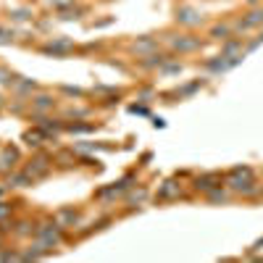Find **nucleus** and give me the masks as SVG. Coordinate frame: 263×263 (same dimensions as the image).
<instances>
[{
  "mask_svg": "<svg viewBox=\"0 0 263 263\" xmlns=\"http://www.w3.org/2000/svg\"><path fill=\"white\" fill-rule=\"evenodd\" d=\"M11 90H13L18 98H27V100H29L32 92L37 90V82H34V79H24V77H16L13 84H11Z\"/></svg>",
  "mask_w": 263,
  "mask_h": 263,
  "instance_id": "9",
  "label": "nucleus"
},
{
  "mask_svg": "<svg viewBox=\"0 0 263 263\" xmlns=\"http://www.w3.org/2000/svg\"><path fill=\"white\" fill-rule=\"evenodd\" d=\"M71 3H74V0H50V6L58 8V11H61V8H69Z\"/></svg>",
  "mask_w": 263,
  "mask_h": 263,
  "instance_id": "24",
  "label": "nucleus"
},
{
  "mask_svg": "<svg viewBox=\"0 0 263 263\" xmlns=\"http://www.w3.org/2000/svg\"><path fill=\"white\" fill-rule=\"evenodd\" d=\"M221 184V174H203V177H197L195 182H192V190L195 192H211L213 187H218Z\"/></svg>",
  "mask_w": 263,
  "mask_h": 263,
  "instance_id": "7",
  "label": "nucleus"
},
{
  "mask_svg": "<svg viewBox=\"0 0 263 263\" xmlns=\"http://www.w3.org/2000/svg\"><path fill=\"white\" fill-rule=\"evenodd\" d=\"M227 187L234 195H242V197H255L260 195V184L255 182V171L250 166H234L227 174Z\"/></svg>",
  "mask_w": 263,
  "mask_h": 263,
  "instance_id": "1",
  "label": "nucleus"
},
{
  "mask_svg": "<svg viewBox=\"0 0 263 263\" xmlns=\"http://www.w3.org/2000/svg\"><path fill=\"white\" fill-rule=\"evenodd\" d=\"M182 197V184L177 179H168L158 187V200H179Z\"/></svg>",
  "mask_w": 263,
  "mask_h": 263,
  "instance_id": "8",
  "label": "nucleus"
},
{
  "mask_svg": "<svg viewBox=\"0 0 263 263\" xmlns=\"http://www.w3.org/2000/svg\"><path fill=\"white\" fill-rule=\"evenodd\" d=\"M205 197H208V203H227L229 200V187L227 184H218L211 192H205Z\"/></svg>",
  "mask_w": 263,
  "mask_h": 263,
  "instance_id": "15",
  "label": "nucleus"
},
{
  "mask_svg": "<svg viewBox=\"0 0 263 263\" xmlns=\"http://www.w3.org/2000/svg\"><path fill=\"white\" fill-rule=\"evenodd\" d=\"M63 95H74V98H84V90H79V87H61Z\"/></svg>",
  "mask_w": 263,
  "mask_h": 263,
  "instance_id": "22",
  "label": "nucleus"
},
{
  "mask_svg": "<svg viewBox=\"0 0 263 263\" xmlns=\"http://www.w3.org/2000/svg\"><path fill=\"white\" fill-rule=\"evenodd\" d=\"M6 105V100H3V95H0V108H3Z\"/></svg>",
  "mask_w": 263,
  "mask_h": 263,
  "instance_id": "29",
  "label": "nucleus"
},
{
  "mask_svg": "<svg viewBox=\"0 0 263 263\" xmlns=\"http://www.w3.org/2000/svg\"><path fill=\"white\" fill-rule=\"evenodd\" d=\"M34 184V177L24 168V171H13V174H8V182H6V187H13V190H21V187H32Z\"/></svg>",
  "mask_w": 263,
  "mask_h": 263,
  "instance_id": "11",
  "label": "nucleus"
},
{
  "mask_svg": "<svg viewBox=\"0 0 263 263\" xmlns=\"http://www.w3.org/2000/svg\"><path fill=\"white\" fill-rule=\"evenodd\" d=\"M42 140H48V132H45V129H42V132H27V135H24V142H27L29 147H40Z\"/></svg>",
  "mask_w": 263,
  "mask_h": 263,
  "instance_id": "16",
  "label": "nucleus"
},
{
  "mask_svg": "<svg viewBox=\"0 0 263 263\" xmlns=\"http://www.w3.org/2000/svg\"><path fill=\"white\" fill-rule=\"evenodd\" d=\"M200 87H203V82H200V79H197V82H192V84H187V87H182V90H179V95H192L195 90H200Z\"/></svg>",
  "mask_w": 263,
  "mask_h": 263,
  "instance_id": "21",
  "label": "nucleus"
},
{
  "mask_svg": "<svg viewBox=\"0 0 263 263\" xmlns=\"http://www.w3.org/2000/svg\"><path fill=\"white\" fill-rule=\"evenodd\" d=\"M166 42L174 53H197L203 48V40L192 34H166Z\"/></svg>",
  "mask_w": 263,
  "mask_h": 263,
  "instance_id": "2",
  "label": "nucleus"
},
{
  "mask_svg": "<svg viewBox=\"0 0 263 263\" xmlns=\"http://www.w3.org/2000/svg\"><path fill=\"white\" fill-rule=\"evenodd\" d=\"M29 227H34V224H29V221H21V224H18V229H16V234H29V232H34V229H29Z\"/></svg>",
  "mask_w": 263,
  "mask_h": 263,
  "instance_id": "26",
  "label": "nucleus"
},
{
  "mask_svg": "<svg viewBox=\"0 0 263 263\" xmlns=\"http://www.w3.org/2000/svg\"><path fill=\"white\" fill-rule=\"evenodd\" d=\"M260 195H263V184H260Z\"/></svg>",
  "mask_w": 263,
  "mask_h": 263,
  "instance_id": "30",
  "label": "nucleus"
},
{
  "mask_svg": "<svg viewBox=\"0 0 263 263\" xmlns=\"http://www.w3.org/2000/svg\"><path fill=\"white\" fill-rule=\"evenodd\" d=\"M53 218H55V224H58L61 229H69V227H74V224L79 221V211H77V208H61Z\"/></svg>",
  "mask_w": 263,
  "mask_h": 263,
  "instance_id": "12",
  "label": "nucleus"
},
{
  "mask_svg": "<svg viewBox=\"0 0 263 263\" xmlns=\"http://www.w3.org/2000/svg\"><path fill=\"white\" fill-rule=\"evenodd\" d=\"M11 40H13V32H11V29H6V27H0V42L6 45V42H11Z\"/></svg>",
  "mask_w": 263,
  "mask_h": 263,
  "instance_id": "23",
  "label": "nucleus"
},
{
  "mask_svg": "<svg viewBox=\"0 0 263 263\" xmlns=\"http://www.w3.org/2000/svg\"><path fill=\"white\" fill-rule=\"evenodd\" d=\"M177 24L182 27H200L203 24V13L192 8V6H179L177 8Z\"/></svg>",
  "mask_w": 263,
  "mask_h": 263,
  "instance_id": "4",
  "label": "nucleus"
},
{
  "mask_svg": "<svg viewBox=\"0 0 263 263\" xmlns=\"http://www.w3.org/2000/svg\"><path fill=\"white\" fill-rule=\"evenodd\" d=\"M13 18H29V11H13Z\"/></svg>",
  "mask_w": 263,
  "mask_h": 263,
  "instance_id": "27",
  "label": "nucleus"
},
{
  "mask_svg": "<svg viewBox=\"0 0 263 263\" xmlns=\"http://www.w3.org/2000/svg\"><path fill=\"white\" fill-rule=\"evenodd\" d=\"M145 200H147V190H145V187L132 190V192H129V197H126V203H129V205H135V203H137V205H142Z\"/></svg>",
  "mask_w": 263,
  "mask_h": 263,
  "instance_id": "17",
  "label": "nucleus"
},
{
  "mask_svg": "<svg viewBox=\"0 0 263 263\" xmlns=\"http://www.w3.org/2000/svg\"><path fill=\"white\" fill-rule=\"evenodd\" d=\"M13 79H16V77L6 69V66H0V84H8V87H11V84H13Z\"/></svg>",
  "mask_w": 263,
  "mask_h": 263,
  "instance_id": "20",
  "label": "nucleus"
},
{
  "mask_svg": "<svg viewBox=\"0 0 263 263\" xmlns=\"http://www.w3.org/2000/svg\"><path fill=\"white\" fill-rule=\"evenodd\" d=\"M66 132H71V135H84V132H95L92 124H66Z\"/></svg>",
  "mask_w": 263,
  "mask_h": 263,
  "instance_id": "18",
  "label": "nucleus"
},
{
  "mask_svg": "<svg viewBox=\"0 0 263 263\" xmlns=\"http://www.w3.org/2000/svg\"><path fill=\"white\" fill-rule=\"evenodd\" d=\"M79 16H82V8H77V11L74 8H61V18L63 21H71V18H79Z\"/></svg>",
  "mask_w": 263,
  "mask_h": 263,
  "instance_id": "19",
  "label": "nucleus"
},
{
  "mask_svg": "<svg viewBox=\"0 0 263 263\" xmlns=\"http://www.w3.org/2000/svg\"><path fill=\"white\" fill-rule=\"evenodd\" d=\"M255 27H263V8H250L242 18L234 24V34H245Z\"/></svg>",
  "mask_w": 263,
  "mask_h": 263,
  "instance_id": "3",
  "label": "nucleus"
},
{
  "mask_svg": "<svg viewBox=\"0 0 263 263\" xmlns=\"http://www.w3.org/2000/svg\"><path fill=\"white\" fill-rule=\"evenodd\" d=\"M156 50H158V40L156 37H142L137 42H132V53H137V58L150 55V53H156Z\"/></svg>",
  "mask_w": 263,
  "mask_h": 263,
  "instance_id": "10",
  "label": "nucleus"
},
{
  "mask_svg": "<svg viewBox=\"0 0 263 263\" xmlns=\"http://www.w3.org/2000/svg\"><path fill=\"white\" fill-rule=\"evenodd\" d=\"M50 168H53V158H48V156H34L32 163L27 166V171L32 174L34 179H37V177H48Z\"/></svg>",
  "mask_w": 263,
  "mask_h": 263,
  "instance_id": "5",
  "label": "nucleus"
},
{
  "mask_svg": "<svg viewBox=\"0 0 263 263\" xmlns=\"http://www.w3.org/2000/svg\"><path fill=\"white\" fill-rule=\"evenodd\" d=\"M29 105H32V111H37V114H48V111L55 108V98L48 95V92H37V95L29 98Z\"/></svg>",
  "mask_w": 263,
  "mask_h": 263,
  "instance_id": "6",
  "label": "nucleus"
},
{
  "mask_svg": "<svg viewBox=\"0 0 263 263\" xmlns=\"http://www.w3.org/2000/svg\"><path fill=\"white\" fill-rule=\"evenodd\" d=\"M211 37L218 40V42H224V40L234 37V27H232V24H213V27H211Z\"/></svg>",
  "mask_w": 263,
  "mask_h": 263,
  "instance_id": "14",
  "label": "nucleus"
},
{
  "mask_svg": "<svg viewBox=\"0 0 263 263\" xmlns=\"http://www.w3.org/2000/svg\"><path fill=\"white\" fill-rule=\"evenodd\" d=\"M129 111H132V114H140V116H147V114H150V111H147V105H137V103L132 105Z\"/></svg>",
  "mask_w": 263,
  "mask_h": 263,
  "instance_id": "25",
  "label": "nucleus"
},
{
  "mask_svg": "<svg viewBox=\"0 0 263 263\" xmlns=\"http://www.w3.org/2000/svg\"><path fill=\"white\" fill-rule=\"evenodd\" d=\"M16 161H18V150L6 145L3 150H0V174H8L16 166Z\"/></svg>",
  "mask_w": 263,
  "mask_h": 263,
  "instance_id": "13",
  "label": "nucleus"
},
{
  "mask_svg": "<svg viewBox=\"0 0 263 263\" xmlns=\"http://www.w3.org/2000/svg\"><path fill=\"white\" fill-rule=\"evenodd\" d=\"M8 213V203H0V218H3Z\"/></svg>",
  "mask_w": 263,
  "mask_h": 263,
  "instance_id": "28",
  "label": "nucleus"
}]
</instances>
